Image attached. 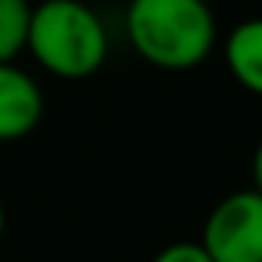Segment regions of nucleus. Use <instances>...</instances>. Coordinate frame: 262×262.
<instances>
[{"label":"nucleus","mask_w":262,"mask_h":262,"mask_svg":"<svg viewBox=\"0 0 262 262\" xmlns=\"http://www.w3.org/2000/svg\"><path fill=\"white\" fill-rule=\"evenodd\" d=\"M126 37L161 71H191L216 47V19L207 0H129Z\"/></svg>","instance_id":"f257e3e1"},{"label":"nucleus","mask_w":262,"mask_h":262,"mask_svg":"<svg viewBox=\"0 0 262 262\" xmlns=\"http://www.w3.org/2000/svg\"><path fill=\"white\" fill-rule=\"evenodd\" d=\"M25 50L56 77H93L108 59V31L80 0H43L28 16Z\"/></svg>","instance_id":"f03ea898"},{"label":"nucleus","mask_w":262,"mask_h":262,"mask_svg":"<svg viewBox=\"0 0 262 262\" xmlns=\"http://www.w3.org/2000/svg\"><path fill=\"white\" fill-rule=\"evenodd\" d=\"M201 247L213 262H262V194L250 188L222 198L204 222Z\"/></svg>","instance_id":"7ed1b4c3"},{"label":"nucleus","mask_w":262,"mask_h":262,"mask_svg":"<svg viewBox=\"0 0 262 262\" xmlns=\"http://www.w3.org/2000/svg\"><path fill=\"white\" fill-rule=\"evenodd\" d=\"M40 117L43 93L37 80L13 62H0V142L25 139L37 129Z\"/></svg>","instance_id":"20e7f679"},{"label":"nucleus","mask_w":262,"mask_h":262,"mask_svg":"<svg viewBox=\"0 0 262 262\" xmlns=\"http://www.w3.org/2000/svg\"><path fill=\"white\" fill-rule=\"evenodd\" d=\"M225 62L244 90L262 96V16L231 28L225 37Z\"/></svg>","instance_id":"39448f33"},{"label":"nucleus","mask_w":262,"mask_h":262,"mask_svg":"<svg viewBox=\"0 0 262 262\" xmlns=\"http://www.w3.org/2000/svg\"><path fill=\"white\" fill-rule=\"evenodd\" d=\"M28 16V0H0V62H13L25 50Z\"/></svg>","instance_id":"423d86ee"},{"label":"nucleus","mask_w":262,"mask_h":262,"mask_svg":"<svg viewBox=\"0 0 262 262\" xmlns=\"http://www.w3.org/2000/svg\"><path fill=\"white\" fill-rule=\"evenodd\" d=\"M151 262H213V259L207 256V250H204L201 244H194V241H179V244L164 247Z\"/></svg>","instance_id":"0eeeda50"},{"label":"nucleus","mask_w":262,"mask_h":262,"mask_svg":"<svg viewBox=\"0 0 262 262\" xmlns=\"http://www.w3.org/2000/svg\"><path fill=\"white\" fill-rule=\"evenodd\" d=\"M253 182H256V191L262 194V142H259V148L253 155Z\"/></svg>","instance_id":"6e6552de"},{"label":"nucleus","mask_w":262,"mask_h":262,"mask_svg":"<svg viewBox=\"0 0 262 262\" xmlns=\"http://www.w3.org/2000/svg\"><path fill=\"white\" fill-rule=\"evenodd\" d=\"M4 228H7V213H4V204H0V234H4Z\"/></svg>","instance_id":"1a4fd4ad"}]
</instances>
